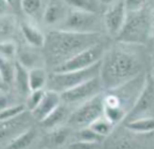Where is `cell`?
Masks as SVG:
<instances>
[{"mask_svg":"<svg viewBox=\"0 0 154 149\" xmlns=\"http://www.w3.org/2000/svg\"><path fill=\"white\" fill-rule=\"evenodd\" d=\"M102 42V33H80L54 29L45 34L43 57L45 65L53 68L68 62L79 52Z\"/></svg>","mask_w":154,"mask_h":149,"instance_id":"cell-1","label":"cell"},{"mask_svg":"<svg viewBox=\"0 0 154 149\" xmlns=\"http://www.w3.org/2000/svg\"><path fill=\"white\" fill-rule=\"evenodd\" d=\"M141 61L133 52L114 48L105 51L101 61L100 80L105 91L132 81L141 73Z\"/></svg>","mask_w":154,"mask_h":149,"instance_id":"cell-2","label":"cell"},{"mask_svg":"<svg viewBox=\"0 0 154 149\" xmlns=\"http://www.w3.org/2000/svg\"><path fill=\"white\" fill-rule=\"evenodd\" d=\"M116 39L125 45L146 43L150 39V12L143 8L127 13L126 21Z\"/></svg>","mask_w":154,"mask_h":149,"instance_id":"cell-3","label":"cell"},{"mask_svg":"<svg viewBox=\"0 0 154 149\" xmlns=\"http://www.w3.org/2000/svg\"><path fill=\"white\" fill-rule=\"evenodd\" d=\"M101 62L90 68L71 72H51L48 74L45 89L57 92L59 94L72 89L78 85L85 83L94 78L100 77Z\"/></svg>","mask_w":154,"mask_h":149,"instance_id":"cell-4","label":"cell"},{"mask_svg":"<svg viewBox=\"0 0 154 149\" xmlns=\"http://www.w3.org/2000/svg\"><path fill=\"white\" fill-rule=\"evenodd\" d=\"M104 115L103 95L100 94L95 98L78 106L69 114L68 126L72 129H82L89 127L93 122Z\"/></svg>","mask_w":154,"mask_h":149,"instance_id":"cell-5","label":"cell"},{"mask_svg":"<svg viewBox=\"0 0 154 149\" xmlns=\"http://www.w3.org/2000/svg\"><path fill=\"white\" fill-rule=\"evenodd\" d=\"M141 118H154V77L152 74L145 76L140 94L128 112L124 123Z\"/></svg>","mask_w":154,"mask_h":149,"instance_id":"cell-6","label":"cell"},{"mask_svg":"<svg viewBox=\"0 0 154 149\" xmlns=\"http://www.w3.org/2000/svg\"><path fill=\"white\" fill-rule=\"evenodd\" d=\"M101 18L98 13L87 12L82 10H69L68 16L57 29L80 33H101Z\"/></svg>","mask_w":154,"mask_h":149,"instance_id":"cell-7","label":"cell"},{"mask_svg":"<svg viewBox=\"0 0 154 149\" xmlns=\"http://www.w3.org/2000/svg\"><path fill=\"white\" fill-rule=\"evenodd\" d=\"M102 91H104V89L100 77H97L62 93L60 98H62V103L66 106L68 105L80 106L85 102L95 98L96 96L102 94Z\"/></svg>","mask_w":154,"mask_h":149,"instance_id":"cell-8","label":"cell"},{"mask_svg":"<svg viewBox=\"0 0 154 149\" xmlns=\"http://www.w3.org/2000/svg\"><path fill=\"white\" fill-rule=\"evenodd\" d=\"M105 54V48L103 43L99 42L91 48L85 49V51L79 52L77 55L69 60L68 62L57 67L53 72H71V71H79L84 70L90 67L94 66L95 64L101 62Z\"/></svg>","mask_w":154,"mask_h":149,"instance_id":"cell-9","label":"cell"},{"mask_svg":"<svg viewBox=\"0 0 154 149\" xmlns=\"http://www.w3.org/2000/svg\"><path fill=\"white\" fill-rule=\"evenodd\" d=\"M32 120L34 119L31 113L29 111H25L13 119L0 121V144H7L22 132L26 131L31 127L30 123Z\"/></svg>","mask_w":154,"mask_h":149,"instance_id":"cell-10","label":"cell"},{"mask_svg":"<svg viewBox=\"0 0 154 149\" xmlns=\"http://www.w3.org/2000/svg\"><path fill=\"white\" fill-rule=\"evenodd\" d=\"M126 17L127 11L125 9L123 1H119L109 5L103 18L104 25L107 31L111 36H117L126 21Z\"/></svg>","mask_w":154,"mask_h":149,"instance_id":"cell-11","label":"cell"},{"mask_svg":"<svg viewBox=\"0 0 154 149\" xmlns=\"http://www.w3.org/2000/svg\"><path fill=\"white\" fill-rule=\"evenodd\" d=\"M62 104V98H60V94L57 92L51 91V90H46L45 92V95L40 101L35 109H34L31 113L33 119L35 121L42 122L43 119L46 118L49 114L56 109L57 106Z\"/></svg>","mask_w":154,"mask_h":149,"instance_id":"cell-12","label":"cell"},{"mask_svg":"<svg viewBox=\"0 0 154 149\" xmlns=\"http://www.w3.org/2000/svg\"><path fill=\"white\" fill-rule=\"evenodd\" d=\"M71 10V7L65 1L54 0L46 5L43 11V22L46 25H60L63 22Z\"/></svg>","mask_w":154,"mask_h":149,"instance_id":"cell-13","label":"cell"},{"mask_svg":"<svg viewBox=\"0 0 154 149\" xmlns=\"http://www.w3.org/2000/svg\"><path fill=\"white\" fill-rule=\"evenodd\" d=\"M39 49L40 48H33L28 45L23 46L21 49H18L16 62H18L28 71L35 68H45V60L42 51H40Z\"/></svg>","mask_w":154,"mask_h":149,"instance_id":"cell-14","label":"cell"},{"mask_svg":"<svg viewBox=\"0 0 154 149\" xmlns=\"http://www.w3.org/2000/svg\"><path fill=\"white\" fill-rule=\"evenodd\" d=\"M19 26L23 39L28 45L37 48H43L45 42V34H43L39 28L28 21H22Z\"/></svg>","mask_w":154,"mask_h":149,"instance_id":"cell-15","label":"cell"},{"mask_svg":"<svg viewBox=\"0 0 154 149\" xmlns=\"http://www.w3.org/2000/svg\"><path fill=\"white\" fill-rule=\"evenodd\" d=\"M49 132L45 137V145L48 146L49 148H59L63 146L65 143L68 141L69 137L71 136L72 128L69 126H59L48 130Z\"/></svg>","mask_w":154,"mask_h":149,"instance_id":"cell-16","label":"cell"},{"mask_svg":"<svg viewBox=\"0 0 154 149\" xmlns=\"http://www.w3.org/2000/svg\"><path fill=\"white\" fill-rule=\"evenodd\" d=\"M28 70L21 66L18 62H15V73H14L13 85L14 89L20 96H26L30 93Z\"/></svg>","mask_w":154,"mask_h":149,"instance_id":"cell-17","label":"cell"},{"mask_svg":"<svg viewBox=\"0 0 154 149\" xmlns=\"http://www.w3.org/2000/svg\"><path fill=\"white\" fill-rule=\"evenodd\" d=\"M69 114H68V108L66 105L65 104H60V106H57L53 112L45 118L42 122H39L40 125L45 128V129L51 130L54 128H57L59 126H62V124L66 120H68L66 118H69Z\"/></svg>","mask_w":154,"mask_h":149,"instance_id":"cell-18","label":"cell"},{"mask_svg":"<svg viewBox=\"0 0 154 149\" xmlns=\"http://www.w3.org/2000/svg\"><path fill=\"white\" fill-rule=\"evenodd\" d=\"M37 136V130L33 126L28 128L26 131L12 139L7 143L2 149H27L35 141Z\"/></svg>","mask_w":154,"mask_h":149,"instance_id":"cell-19","label":"cell"},{"mask_svg":"<svg viewBox=\"0 0 154 149\" xmlns=\"http://www.w3.org/2000/svg\"><path fill=\"white\" fill-rule=\"evenodd\" d=\"M28 78H29L30 91L45 90L48 84V74L45 68H35L29 70Z\"/></svg>","mask_w":154,"mask_h":149,"instance_id":"cell-20","label":"cell"},{"mask_svg":"<svg viewBox=\"0 0 154 149\" xmlns=\"http://www.w3.org/2000/svg\"><path fill=\"white\" fill-rule=\"evenodd\" d=\"M125 129L138 134H146L154 132V118H141L126 122Z\"/></svg>","mask_w":154,"mask_h":149,"instance_id":"cell-21","label":"cell"},{"mask_svg":"<svg viewBox=\"0 0 154 149\" xmlns=\"http://www.w3.org/2000/svg\"><path fill=\"white\" fill-rule=\"evenodd\" d=\"M15 62L16 61L14 60H8L0 57V79L6 88L13 85Z\"/></svg>","mask_w":154,"mask_h":149,"instance_id":"cell-22","label":"cell"},{"mask_svg":"<svg viewBox=\"0 0 154 149\" xmlns=\"http://www.w3.org/2000/svg\"><path fill=\"white\" fill-rule=\"evenodd\" d=\"M16 26V19L14 16L9 14L0 16V42L9 39V37L15 33Z\"/></svg>","mask_w":154,"mask_h":149,"instance_id":"cell-23","label":"cell"},{"mask_svg":"<svg viewBox=\"0 0 154 149\" xmlns=\"http://www.w3.org/2000/svg\"><path fill=\"white\" fill-rule=\"evenodd\" d=\"M72 9L98 13L101 3L99 0H63Z\"/></svg>","mask_w":154,"mask_h":149,"instance_id":"cell-24","label":"cell"},{"mask_svg":"<svg viewBox=\"0 0 154 149\" xmlns=\"http://www.w3.org/2000/svg\"><path fill=\"white\" fill-rule=\"evenodd\" d=\"M89 127L94 130L96 133H98L99 135L103 136L104 138H105V137L111 134V132L113 131V128H114V125L103 115L99 119H97L96 121L93 122Z\"/></svg>","mask_w":154,"mask_h":149,"instance_id":"cell-25","label":"cell"},{"mask_svg":"<svg viewBox=\"0 0 154 149\" xmlns=\"http://www.w3.org/2000/svg\"><path fill=\"white\" fill-rule=\"evenodd\" d=\"M18 52V48L13 40H1L0 42V57L8 58V60H15Z\"/></svg>","mask_w":154,"mask_h":149,"instance_id":"cell-26","label":"cell"},{"mask_svg":"<svg viewBox=\"0 0 154 149\" xmlns=\"http://www.w3.org/2000/svg\"><path fill=\"white\" fill-rule=\"evenodd\" d=\"M20 6L27 16L34 17L42 11V0H20Z\"/></svg>","mask_w":154,"mask_h":149,"instance_id":"cell-27","label":"cell"},{"mask_svg":"<svg viewBox=\"0 0 154 149\" xmlns=\"http://www.w3.org/2000/svg\"><path fill=\"white\" fill-rule=\"evenodd\" d=\"M26 107H25L24 103H17L14 104L12 106L6 108L4 110L0 111V121H5V120H10L15 117L19 116L20 114L25 112Z\"/></svg>","mask_w":154,"mask_h":149,"instance_id":"cell-28","label":"cell"},{"mask_svg":"<svg viewBox=\"0 0 154 149\" xmlns=\"http://www.w3.org/2000/svg\"><path fill=\"white\" fill-rule=\"evenodd\" d=\"M75 138L80 141H86V142H94V143H101L103 141L104 137L99 135L94 130L90 127H85L82 129L78 130L75 134Z\"/></svg>","mask_w":154,"mask_h":149,"instance_id":"cell-29","label":"cell"},{"mask_svg":"<svg viewBox=\"0 0 154 149\" xmlns=\"http://www.w3.org/2000/svg\"><path fill=\"white\" fill-rule=\"evenodd\" d=\"M45 89L36 90V91H30V93L26 96V98H25V102H24V105H25V107H26L27 111L32 112V111L38 106V104L40 103V101H42L43 95H45Z\"/></svg>","mask_w":154,"mask_h":149,"instance_id":"cell-30","label":"cell"},{"mask_svg":"<svg viewBox=\"0 0 154 149\" xmlns=\"http://www.w3.org/2000/svg\"><path fill=\"white\" fill-rule=\"evenodd\" d=\"M108 149H136V146L130 141L127 136L120 134L114 136L111 143H109Z\"/></svg>","mask_w":154,"mask_h":149,"instance_id":"cell-31","label":"cell"},{"mask_svg":"<svg viewBox=\"0 0 154 149\" xmlns=\"http://www.w3.org/2000/svg\"><path fill=\"white\" fill-rule=\"evenodd\" d=\"M124 6L127 13L129 12H136V11L142 10L145 8L146 0H123Z\"/></svg>","mask_w":154,"mask_h":149,"instance_id":"cell-32","label":"cell"},{"mask_svg":"<svg viewBox=\"0 0 154 149\" xmlns=\"http://www.w3.org/2000/svg\"><path fill=\"white\" fill-rule=\"evenodd\" d=\"M99 146H100V143L75 140V141L69 143L66 149H99Z\"/></svg>","mask_w":154,"mask_h":149,"instance_id":"cell-33","label":"cell"},{"mask_svg":"<svg viewBox=\"0 0 154 149\" xmlns=\"http://www.w3.org/2000/svg\"><path fill=\"white\" fill-rule=\"evenodd\" d=\"M14 104H17V103L13 101L12 96L5 93V91L0 92V111L6 109V108L12 106Z\"/></svg>","mask_w":154,"mask_h":149,"instance_id":"cell-34","label":"cell"},{"mask_svg":"<svg viewBox=\"0 0 154 149\" xmlns=\"http://www.w3.org/2000/svg\"><path fill=\"white\" fill-rule=\"evenodd\" d=\"M10 3L8 0H0V16L5 15L7 13V10L9 9Z\"/></svg>","mask_w":154,"mask_h":149,"instance_id":"cell-35","label":"cell"},{"mask_svg":"<svg viewBox=\"0 0 154 149\" xmlns=\"http://www.w3.org/2000/svg\"><path fill=\"white\" fill-rule=\"evenodd\" d=\"M150 39L154 43V11L150 12Z\"/></svg>","mask_w":154,"mask_h":149,"instance_id":"cell-36","label":"cell"},{"mask_svg":"<svg viewBox=\"0 0 154 149\" xmlns=\"http://www.w3.org/2000/svg\"><path fill=\"white\" fill-rule=\"evenodd\" d=\"M100 3L102 5H111V4H114L116 2H119V1H123V0H99Z\"/></svg>","mask_w":154,"mask_h":149,"instance_id":"cell-37","label":"cell"},{"mask_svg":"<svg viewBox=\"0 0 154 149\" xmlns=\"http://www.w3.org/2000/svg\"><path fill=\"white\" fill-rule=\"evenodd\" d=\"M5 90H6V87L4 86L1 81V79H0V91H5Z\"/></svg>","mask_w":154,"mask_h":149,"instance_id":"cell-38","label":"cell"},{"mask_svg":"<svg viewBox=\"0 0 154 149\" xmlns=\"http://www.w3.org/2000/svg\"><path fill=\"white\" fill-rule=\"evenodd\" d=\"M153 77H154V75H153Z\"/></svg>","mask_w":154,"mask_h":149,"instance_id":"cell-39","label":"cell"},{"mask_svg":"<svg viewBox=\"0 0 154 149\" xmlns=\"http://www.w3.org/2000/svg\"><path fill=\"white\" fill-rule=\"evenodd\" d=\"M0 92H1V91H0Z\"/></svg>","mask_w":154,"mask_h":149,"instance_id":"cell-40","label":"cell"}]
</instances>
